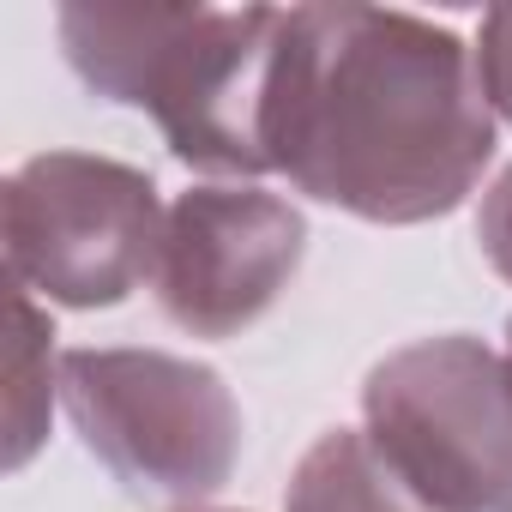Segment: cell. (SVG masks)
I'll use <instances>...</instances> for the list:
<instances>
[{"mask_svg":"<svg viewBox=\"0 0 512 512\" xmlns=\"http://www.w3.org/2000/svg\"><path fill=\"white\" fill-rule=\"evenodd\" d=\"M494 157L476 55L410 13L290 7L266 91V163L374 223L452 211Z\"/></svg>","mask_w":512,"mask_h":512,"instance_id":"1","label":"cell"},{"mask_svg":"<svg viewBox=\"0 0 512 512\" xmlns=\"http://www.w3.org/2000/svg\"><path fill=\"white\" fill-rule=\"evenodd\" d=\"M61 49L103 97L145 109L193 169L260 175L284 13L272 7H61Z\"/></svg>","mask_w":512,"mask_h":512,"instance_id":"2","label":"cell"},{"mask_svg":"<svg viewBox=\"0 0 512 512\" xmlns=\"http://www.w3.org/2000/svg\"><path fill=\"white\" fill-rule=\"evenodd\" d=\"M368 434L440 512H512V374L476 338H422L368 374Z\"/></svg>","mask_w":512,"mask_h":512,"instance_id":"3","label":"cell"},{"mask_svg":"<svg viewBox=\"0 0 512 512\" xmlns=\"http://www.w3.org/2000/svg\"><path fill=\"white\" fill-rule=\"evenodd\" d=\"M61 404L79 440L139 494H211L241 452L229 386L163 350H73L61 356Z\"/></svg>","mask_w":512,"mask_h":512,"instance_id":"4","label":"cell"},{"mask_svg":"<svg viewBox=\"0 0 512 512\" xmlns=\"http://www.w3.org/2000/svg\"><path fill=\"white\" fill-rule=\"evenodd\" d=\"M163 223L151 175L85 151L31 157L0 199L13 284L67 308H109L151 278Z\"/></svg>","mask_w":512,"mask_h":512,"instance_id":"5","label":"cell"},{"mask_svg":"<svg viewBox=\"0 0 512 512\" xmlns=\"http://www.w3.org/2000/svg\"><path fill=\"white\" fill-rule=\"evenodd\" d=\"M308 223L253 187H193L175 199L157 247V302L193 338L253 326L302 266Z\"/></svg>","mask_w":512,"mask_h":512,"instance_id":"6","label":"cell"},{"mask_svg":"<svg viewBox=\"0 0 512 512\" xmlns=\"http://www.w3.org/2000/svg\"><path fill=\"white\" fill-rule=\"evenodd\" d=\"M290 512H440L422 488L398 476V464L374 446V434L332 428L308 446L290 482Z\"/></svg>","mask_w":512,"mask_h":512,"instance_id":"7","label":"cell"},{"mask_svg":"<svg viewBox=\"0 0 512 512\" xmlns=\"http://www.w3.org/2000/svg\"><path fill=\"white\" fill-rule=\"evenodd\" d=\"M43 350H49V332L37 326L25 290L13 284V362H7V380H13V464H25L31 446H37V410H31V392L49 386V374H37L31 356H43Z\"/></svg>","mask_w":512,"mask_h":512,"instance_id":"8","label":"cell"},{"mask_svg":"<svg viewBox=\"0 0 512 512\" xmlns=\"http://www.w3.org/2000/svg\"><path fill=\"white\" fill-rule=\"evenodd\" d=\"M476 73L488 91V109H500L512 121V7H494L482 19V49H476Z\"/></svg>","mask_w":512,"mask_h":512,"instance_id":"9","label":"cell"},{"mask_svg":"<svg viewBox=\"0 0 512 512\" xmlns=\"http://www.w3.org/2000/svg\"><path fill=\"white\" fill-rule=\"evenodd\" d=\"M476 235H482V253H488V266L500 278H512V169L488 187L482 199V217H476Z\"/></svg>","mask_w":512,"mask_h":512,"instance_id":"10","label":"cell"},{"mask_svg":"<svg viewBox=\"0 0 512 512\" xmlns=\"http://www.w3.org/2000/svg\"><path fill=\"white\" fill-rule=\"evenodd\" d=\"M506 374H512V326H506Z\"/></svg>","mask_w":512,"mask_h":512,"instance_id":"11","label":"cell"}]
</instances>
